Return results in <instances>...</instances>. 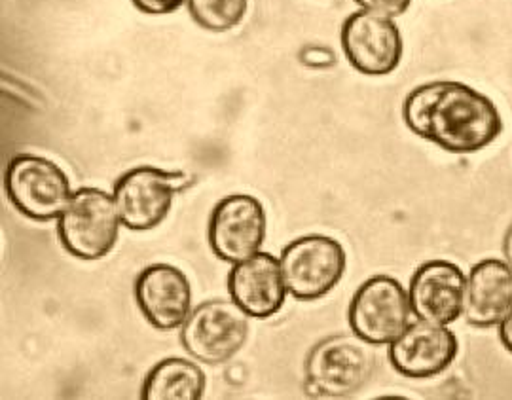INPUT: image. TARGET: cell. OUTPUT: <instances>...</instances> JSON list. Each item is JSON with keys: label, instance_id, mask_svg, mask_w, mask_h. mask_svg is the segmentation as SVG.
I'll return each mask as SVG.
<instances>
[{"label": "cell", "instance_id": "obj_12", "mask_svg": "<svg viewBox=\"0 0 512 400\" xmlns=\"http://www.w3.org/2000/svg\"><path fill=\"white\" fill-rule=\"evenodd\" d=\"M467 275L458 264L431 260L421 264L410 279L408 296L412 311L420 321L452 325L463 315Z\"/></svg>", "mask_w": 512, "mask_h": 400}, {"label": "cell", "instance_id": "obj_22", "mask_svg": "<svg viewBox=\"0 0 512 400\" xmlns=\"http://www.w3.org/2000/svg\"><path fill=\"white\" fill-rule=\"evenodd\" d=\"M503 255H505V260L509 262V266L512 268V224L509 226L507 234H505V239H503Z\"/></svg>", "mask_w": 512, "mask_h": 400}, {"label": "cell", "instance_id": "obj_15", "mask_svg": "<svg viewBox=\"0 0 512 400\" xmlns=\"http://www.w3.org/2000/svg\"><path fill=\"white\" fill-rule=\"evenodd\" d=\"M512 310V268L509 262L486 258L467 277L463 317L478 328L499 327Z\"/></svg>", "mask_w": 512, "mask_h": 400}, {"label": "cell", "instance_id": "obj_1", "mask_svg": "<svg viewBox=\"0 0 512 400\" xmlns=\"http://www.w3.org/2000/svg\"><path fill=\"white\" fill-rule=\"evenodd\" d=\"M404 124L421 139L450 154H475L494 143L503 131L492 99L475 88L439 80L418 86L404 99Z\"/></svg>", "mask_w": 512, "mask_h": 400}, {"label": "cell", "instance_id": "obj_5", "mask_svg": "<svg viewBox=\"0 0 512 400\" xmlns=\"http://www.w3.org/2000/svg\"><path fill=\"white\" fill-rule=\"evenodd\" d=\"M249 319L234 300L215 298L203 302L184 321L181 346L198 363H228L247 344Z\"/></svg>", "mask_w": 512, "mask_h": 400}, {"label": "cell", "instance_id": "obj_2", "mask_svg": "<svg viewBox=\"0 0 512 400\" xmlns=\"http://www.w3.org/2000/svg\"><path fill=\"white\" fill-rule=\"evenodd\" d=\"M355 334H334L311 347L304 363V387L317 399H348L370 380L374 359Z\"/></svg>", "mask_w": 512, "mask_h": 400}, {"label": "cell", "instance_id": "obj_8", "mask_svg": "<svg viewBox=\"0 0 512 400\" xmlns=\"http://www.w3.org/2000/svg\"><path fill=\"white\" fill-rule=\"evenodd\" d=\"M190 181L181 171H164L160 167L141 165L129 169L114 182L112 198L122 224L133 232H150L164 224L175 194L183 192Z\"/></svg>", "mask_w": 512, "mask_h": 400}, {"label": "cell", "instance_id": "obj_21", "mask_svg": "<svg viewBox=\"0 0 512 400\" xmlns=\"http://www.w3.org/2000/svg\"><path fill=\"white\" fill-rule=\"evenodd\" d=\"M499 338H501V344L505 346V349L512 353V310L499 325Z\"/></svg>", "mask_w": 512, "mask_h": 400}, {"label": "cell", "instance_id": "obj_3", "mask_svg": "<svg viewBox=\"0 0 512 400\" xmlns=\"http://www.w3.org/2000/svg\"><path fill=\"white\" fill-rule=\"evenodd\" d=\"M122 219L112 194L80 188L57 219V236L69 255L84 262L109 256L120 237Z\"/></svg>", "mask_w": 512, "mask_h": 400}, {"label": "cell", "instance_id": "obj_13", "mask_svg": "<svg viewBox=\"0 0 512 400\" xmlns=\"http://www.w3.org/2000/svg\"><path fill=\"white\" fill-rule=\"evenodd\" d=\"M458 351V338L450 328L418 321L389 344V363L406 378L427 380L448 370Z\"/></svg>", "mask_w": 512, "mask_h": 400}, {"label": "cell", "instance_id": "obj_20", "mask_svg": "<svg viewBox=\"0 0 512 400\" xmlns=\"http://www.w3.org/2000/svg\"><path fill=\"white\" fill-rule=\"evenodd\" d=\"M133 6L148 16H169L175 14L186 0H131Z\"/></svg>", "mask_w": 512, "mask_h": 400}, {"label": "cell", "instance_id": "obj_6", "mask_svg": "<svg viewBox=\"0 0 512 400\" xmlns=\"http://www.w3.org/2000/svg\"><path fill=\"white\" fill-rule=\"evenodd\" d=\"M289 294L300 302H315L336 289L348 270L344 245L329 236H302L279 256Z\"/></svg>", "mask_w": 512, "mask_h": 400}, {"label": "cell", "instance_id": "obj_19", "mask_svg": "<svg viewBox=\"0 0 512 400\" xmlns=\"http://www.w3.org/2000/svg\"><path fill=\"white\" fill-rule=\"evenodd\" d=\"M363 10L384 14L389 18H399L410 8L412 0H355Z\"/></svg>", "mask_w": 512, "mask_h": 400}, {"label": "cell", "instance_id": "obj_14", "mask_svg": "<svg viewBox=\"0 0 512 400\" xmlns=\"http://www.w3.org/2000/svg\"><path fill=\"white\" fill-rule=\"evenodd\" d=\"M228 292L251 319L274 317L283 310L289 294L279 258L260 251L234 264L228 273Z\"/></svg>", "mask_w": 512, "mask_h": 400}, {"label": "cell", "instance_id": "obj_7", "mask_svg": "<svg viewBox=\"0 0 512 400\" xmlns=\"http://www.w3.org/2000/svg\"><path fill=\"white\" fill-rule=\"evenodd\" d=\"M414 315L410 296L391 275H374L355 291L349 302V328L368 346L393 344Z\"/></svg>", "mask_w": 512, "mask_h": 400}, {"label": "cell", "instance_id": "obj_16", "mask_svg": "<svg viewBox=\"0 0 512 400\" xmlns=\"http://www.w3.org/2000/svg\"><path fill=\"white\" fill-rule=\"evenodd\" d=\"M207 376L200 364L169 357L156 364L141 387L143 400H200L205 395Z\"/></svg>", "mask_w": 512, "mask_h": 400}, {"label": "cell", "instance_id": "obj_11", "mask_svg": "<svg viewBox=\"0 0 512 400\" xmlns=\"http://www.w3.org/2000/svg\"><path fill=\"white\" fill-rule=\"evenodd\" d=\"M133 294L148 325L162 332L183 327L192 311L194 291L190 279L171 264L160 262L141 270Z\"/></svg>", "mask_w": 512, "mask_h": 400}, {"label": "cell", "instance_id": "obj_4", "mask_svg": "<svg viewBox=\"0 0 512 400\" xmlns=\"http://www.w3.org/2000/svg\"><path fill=\"white\" fill-rule=\"evenodd\" d=\"M4 190L23 217L52 222L73 198V186L59 165L37 154H19L4 171Z\"/></svg>", "mask_w": 512, "mask_h": 400}, {"label": "cell", "instance_id": "obj_17", "mask_svg": "<svg viewBox=\"0 0 512 400\" xmlns=\"http://www.w3.org/2000/svg\"><path fill=\"white\" fill-rule=\"evenodd\" d=\"M192 19L209 33H228L245 18L249 0H186Z\"/></svg>", "mask_w": 512, "mask_h": 400}, {"label": "cell", "instance_id": "obj_10", "mask_svg": "<svg viewBox=\"0 0 512 400\" xmlns=\"http://www.w3.org/2000/svg\"><path fill=\"white\" fill-rule=\"evenodd\" d=\"M340 42L349 65L365 76H387L403 59V35L397 23L363 8L344 21Z\"/></svg>", "mask_w": 512, "mask_h": 400}, {"label": "cell", "instance_id": "obj_9", "mask_svg": "<svg viewBox=\"0 0 512 400\" xmlns=\"http://www.w3.org/2000/svg\"><path fill=\"white\" fill-rule=\"evenodd\" d=\"M268 236V215L251 194H230L213 207L207 224V241L226 264H239L260 253Z\"/></svg>", "mask_w": 512, "mask_h": 400}, {"label": "cell", "instance_id": "obj_18", "mask_svg": "<svg viewBox=\"0 0 512 400\" xmlns=\"http://www.w3.org/2000/svg\"><path fill=\"white\" fill-rule=\"evenodd\" d=\"M300 61L310 69H329L336 65V54L327 46H306L300 52Z\"/></svg>", "mask_w": 512, "mask_h": 400}]
</instances>
